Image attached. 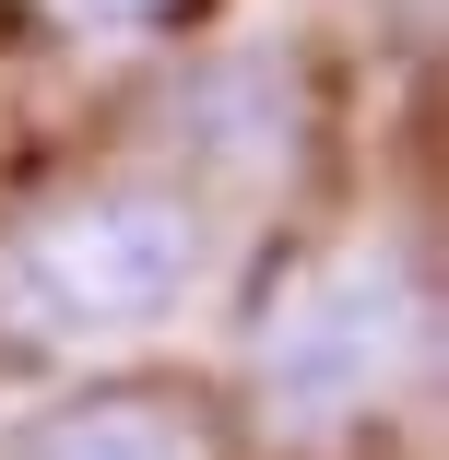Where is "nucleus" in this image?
I'll use <instances>...</instances> for the list:
<instances>
[{"label":"nucleus","instance_id":"nucleus-1","mask_svg":"<svg viewBox=\"0 0 449 460\" xmlns=\"http://www.w3.org/2000/svg\"><path fill=\"white\" fill-rule=\"evenodd\" d=\"M437 342V284L414 236H355V248H308L284 260V284L248 319V425L273 448H343L379 437Z\"/></svg>","mask_w":449,"mask_h":460},{"label":"nucleus","instance_id":"nucleus-2","mask_svg":"<svg viewBox=\"0 0 449 460\" xmlns=\"http://www.w3.org/2000/svg\"><path fill=\"white\" fill-rule=\"evenodd\" d=\"M213 271V213L177 177H83L13 213L0 236V354L24 366H83L154 342Z\"/></svg>","mask_w":449,"mask_h":460},{"label":"nucleus","instance_id":"nucleus-3","mask_svg":"<svg viewBox=\"0 0 449 460\" xmlns=\"http://www.w3.org/2000/svg\"><path fill=\"white\" fill-rule=\"evenodd\" d=\"M13 460H225V425L202 390H166V378H107V390H71L48 413L13 425Z\"/></svg>","mask_w":449,"mask_h":460},{"label":"nucleus","instance_id":"nucleus-4","mask_svg":"<svg viewBox=\"0 0 449 460\" xmlns=\"http://www.w3.org/2000/svg\"><path fill=\"white\" fill-rule=\"evenodd\" d=\"M59 36H107V48H142V36H190L213 0H36Z\"/></svg>","mask_w":449,"mask_h":460}]
</instances>
